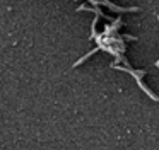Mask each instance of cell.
<instances>
[{"label": "cell", "instance_id": "6da1fadb", "mask_svg": "<svg viewBox=\"0 0 159 150\" xmlns=\"http://www.w3.org/2000/svg\"><path fill=\"white\" fill-rule=\"evenodd\" d=\"M98 3H101V5H106V7H110L111 10H116V12H135V10H137V9H120V7L113 5V3H110V2H98Z\"/></svg>", "mask_w": 159, "mask_h": 150}]
</instances>
